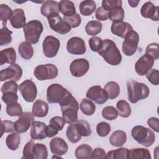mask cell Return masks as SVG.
Instances as JSON below:
<instances>
[{"label": "cell", "mask_w": 159, "mask_h": 159, "mask_svg": "<svg viewBox=\"0 0 159 159\" xmlns=\"http://www.w3.org/2000/svg\"><path fill=\"white\" fill-rule=\"evenodd\" d=\"M118 115L124 118H127L130 116L131 107L129 104L125 100H120L116 104Z\"/></svg>", "instance_id": "cell-39"}, {"label": "cell", "mask_w": 159, "mask_h": 159, "mask_svg": "<svg viewBox=\"0 0 159 159\" xmlns=\"http://www.w3.org/2000/svg\"><path fill=\"white\" fill-rule=\"evenodd\" d=\"M16 60V52L13 48H7L0 52V65L13 64Z\"/></svg>", "instance_id": "cell-26"}, {"label": "cell", "mask_w": 159, "mask_h": 159, "mask_svg": "<svg viewBox=\"0 0 159 159\" xmlns=\"http://www.w3.org/2000/svg\"><path fill=\"white\" fill-rule=\"evenodd\" d=\"M80 109L86 116H92L96 111L95 104L89 99H83L80 103Z\"/></svg>", "instance_id": "cell-40"}, {"label": "cell", "mask_w": 159, "mask_h": 159, "mask_svg": "<svg viewBox=\"0 0 159 159\" xmlns=\"http://www.w3.org/2000/svg\"><path fill=\"white\" fill-rule=\"evenodd\" d=\"M66 122L60 116L53 117L49 121V125L46 127L45 132L48 137H52L63 129Z\"/></svg>", "instance_id": "cell-18"}, {"label": "cell", "mask_w": 159, "mask_h": 159, "mask_svg": "<svg viewBox=\"0 0 159 159\" xmlns=\"http://www.w3.org/2000/svg\"><path fill=\"white\" fill-rule=\"evenodd\" d=\"M108 17L113 22H122L124 18V11L122 6H116L108 12Z\"/></svg>", "instance_id": "cell-36"}, {"label": "cell", "mask_w": 159, "mask_h": 159, "mask_svg": "<svg viewBox=\"0 0 159 159\" xmlns=\"http://www.w3.org/2000/svg\"><path fill=\"white\" fill-rule=\"evenodd\" d=\"M86 96L88 99L94 101L98 104L105 103L109 99L106 91L99 85H96L89 88Z\"/></svg>", "instance_id": "cell-13"}, {"label": "cell", "mask_w": 159, "mask_h": 159, "mask_svg": "<svg viewBox=\"0 0 159 159\" xmlns=\"http://www.w3.org/2000/svg\"><path fill=\"white\" fill-rule=\"evenodd\" d=\"M131 135L135 141L146 147L152 146L155 140L154 132L142 125L134 127L131 130Z\"/></svg>", "instance_id": "cell-4"}, {"label": "cell", "mask_w": 159, "mask_h": 159, "mask_svg": "<svg viewBox=\"0 0 159 159\" xmlns=\"http://www.w3.org/2000/svg\"><path fill=\"white\" fill-rule=\"evenodd\" d=\"M158 6H155L152 2L147 1L143 4L140 9V14L143 17L151 19L152 20L158 21Z\"/></svg>", "instance_id": "cell-20"}, {"label": "cell", "mask_w": 159, "mask_h": 159, "mask_svg": "<svg viewBox=\"0 0 159 159\" xmlns=\"http://www.w3.org/2000/svg\"><path fill=\"white\" fill-rule=\"evenodd\" d=\"M133 30L132 25L126 22H112L111 27V32L121 38L124 39L127 34Z\"/></svg>", "instance_id": "cell-22"}, {"label": "cell", "mask_w": 159, "mask_h": 159, "mask_svg": "<svg viewBox=\"0 0 159 159\" xmlns=\"http://www.w3.org/2000/svg\"><path fill=\"white\" fill-rule=\"evenodd\" d=\"M89 45L93 52H98L102 47L103 40L99 37H93L89 40Z\"/></svg>", "instance_id": "cell-51"}, {"label": "cell", "mask_w": 159, "mask_h": 159, "mask_svg": "<svg viewBox=\"0 0 159 159\" xmlns=\"http://www.w3.org/2000/svg\"><path fill=\"white\" fill-rule=\"evenodd\" d=\"M35 143L33 140L29 141L24 147L22 159H34Z\"/></svg>", "instance_id": "cell-43"}, {"label": "cell", "mask_w": 159, "mask_h": 159, "mask_svg": "<svg viewBox=\"0 0 159 159\" xmlns=\"http://www.w3.org/2000/svg\"><path fill=\"white\" fill-rule=\"evenodd\" d=\"M106 158L108 159H129L130 158L129 150L127 148H119L111 150L106 154Z\"/></svg>", "instance_id": "cell-29"}, {"label": "cell", "mask_w": 159, "mask_h": 159, "mask_svg": "<svg viewBox=\"0 0 159 159\" xmlns=\"http://www.w3.org/2000/svg\"><path fill=\"white\" fill-rule=\"evenodd\" d=\"M22 75V70L21 67L16 63H13L0 71V80L1 81H4L9 80L17 81L21 78Z\"/></svg>", "instance_id": "cell-12"}, {"label": "cell", "mask_w": 159, "mask_h": 159, "mask_svg": "<svg viewBox=\"0 0 159 159\" xmlns=\"http://www.w3.org/2000/svg\"><path fill=\"white\" fill-rule=\"evenodd\" d=\"M62 112V117L66 123L71 124L78 120L79 104L68 91L65 98L59 102Z\"/></svg>", "instance_id": "cell-1"}, {"label": "cell", "mask_w": 159, "mask_h": 159, "mask_svg": "<svg viewBox=\"0 0 159 159\" xmlns=\"http://www.w3.org/2000/svg\"><path fill=\"white\" fill-rule=\"evenodd\" d=\"M95 17L99 20H106L108 17V11L105 10L102 6L98 7L96 10Z\"/></svg>", "instance_id": "cell-57"}, {"label": "cell", "mask_w": 159, "mask_h": 159, "mask_svg": "<svg viewBox=\"0 0 159 159\" xmlns=\"http://www.w3.org/2000/svg\"><path fill=\"white\" fill-rule=\"evenodd\" d=\"M60 47V40L52 35L47 36L42 43L43 54L48 58H53L55 57L58 52Z\"/></svg>", "instance_id": "cell-10"}, {"label": "cell", "mask_w": 159, "mask_h": 159, "mask_svg": "<svg viewBox=\"0 0 159 159\" xmlns=\"http://www.w3.org/2000/svg\"><path fill=\"white\" fill-rule=\"evenodd\" d=\"M96 132L99 136L106 137L111 132V126L107 122H101L96 125Z\"/></svg>", "instance_id": "cell-49"}, {"label": "cell", "mask_w": 159, "mask_h": 159, "mask_svg": "<svg viewBox=\"0 0 159 159\" xmlns=\"http://www.w3.org/2000/svg\"><path fill=\"white\" fill-rule=\"evenodd\" d=\"M122 2L120 0H103L102 1V7L108 12L116 6H122Z\"/></svg>", "instance_id": "cell-55"}, {"label": "cell", "mask_w": 159, "mask_h": 159, "mask_svg": "<svg viewBox=\"0 0 159 159\" xmlns=\"http://www.w3.org/2000/svg\"><path fill=\"white\" fill-rule=\"evenodd\" d=\"M68 90L60 84H50L47 90V99L49 103H59L66 94Z\"/></svg>", "instance_id": "cell-9"}, {"label": "cell", "mask_w": 159, "mask_h": 159, "mask_svg": "<svg viewBox=\"0 0 159 159\" xmlns=\"http://www.w3.org/2000/svg\"><path fill=\"white\" fill-rule=\"evenodd\" d=\"M2 100L6 104V106L17 102L18 96L17 93L13 92H8L3 93L2 96Z\"/></svg>", "instance_id": "cell-54"}, {"label": "cell", "mask_w": 159, "mask_h": 159, "mask_svg": "<svg viewBox=\"0 0 159 159\" xmlns=\"http://www.w3.org/2000/svg\"><path fill=\"white\" fill-rule=\"evenodd\" d=\"M130 158L132 159H151L149 150L144 148H132L129 150Z\"/></svg>", "instance_id": "cell-35"}, {"label": "cell", "mask_w": 159, "mask_h": 159, "mask_svg": "<svg viewBox=\"0 0 159 159\" xmlns=\"http://www.w3.org/2000/svg\"><path fill=\"white\" fill-rule=\"evenodd\" d=\"M66 135L68 140L73 143H76L79 142L82 137L77 130L76 124L74 123L68 125L66 131Z\"/></svg>", "instance_id": "cell-34"}, {"label": "cell", "mask_w": 159, "mask_h": 159, "mask_svg": "<svg viewBox=\"0 0 159 159\" xmlns=\"http://www.w3.org/2000/svg\"><path fill=\"white\" fill-rule=\"evenodd\" d=\"M47 125L44 122L34 121L31 125L30 137L33 140H43L47 137L45 133Z\"/></svg>", "instance_id": "cell-21"}, {"label": "cell", "mask_w": 159, "mask_h": 159, "mask_svg": "<svg viewBox=\"0 0 159 159\" xmlns=\"http://www.w3.org/2000/svg\"><path fill=\"white\" fill-rule=\"evenodd\" d=\"M76 126L79 134L83 137L91 135L92 131L89 123L84 120H78L76 121Z\"/></svg>", "instance_id": "cell-41"}, {"label": "cell", "mask_w": 159, "mask_h": 159, "mask_svg": "<svg viewBox=\"0 0 159 159\" xmlns=\"http://www.w3.org/2000/svg\"><path fill=\"white\" fill-rule=\"evenodd\" d=\"M66 50L72 55H81L84 54L86 51L84 41L78 37L70 38L66 43Z\"/></svg>", "instance_id": "cell-15"}, {"label": "cell", "mask_w": 159, "mask_h": 159, "mask_svg": "<svg viewBox=\"0 0 159 159\" xmlns=\"http://www.w3.org/2000/svg\"><path fill=\"white\" fill-rule=\"evenodd\" d=\"M148 81L153 85H158L159 71L157 69H150L145 75Z\"/></svg>", "instance_id": "cell-53"}, {"label": "cell", "mask_w": 159, "mask_h": 159, "mask_svg": "<svg viewBox=\"0 0 159 159\" xmlns=\"http://www.w3.org/2000/svg\"><path fill=\"white\" fill-rule=\"evenodd\" d=\"M13 11L6 4H2L0 5V20L2 21V25H6L7 20H10Z\"/></svg>", "instance_id": "cell-44"}, {"label": "cell", "mask_w": 159, "mask_h": 159, "mask_svg": "<svg viewBox=\"0 0 159 159\" xmlns=\"http://www.w3.org/2000/svg\"><path fill=\"white\" fill-rule=\"evenodd\" d=\"M122 50L123 53L128 57L133 55L137 51L139 42V35L134 30L129 32L124 38Z\"/></svg>", "instance_id": "cell-7"}, {"label": "cell", "mask_w": 159, "mask_h": 159, "mask_svg": "<svg viewBox=\"0 0 159 159\" xmlns=\"http://www.w3.org/2000/svg\"><path fill=\"white\" fill-rule=\"evenodd\" d=\"M127 141L126 133L121 130H117L112 132L109 137V142L114 147H121Z\"/></svg>", "instance_id": "cell-27"}, {"label": "cell", "mask_w": 159, "mask_h": 159, "mask_svg": "<svg viewBox=\"0 0 159 159\" xmlns=\"http://www.w3.org/2000/svg\"><path fill=\"white\" fill-rule=\"evenodd\" d=\"M106 157V153L105 150L102 148H96L92 152L91 157L92 159H104Z\"/></svg>", "instance_id": "cell-58"}, {"label": "cell", "mask_w": 159, "mask_h": 159, "mask_svg": "<svg viewBox=\"0 0 159 159\" xmlns=\"http://www.w3.org/2000/svg\"><path fill=\"white\" fill-rule=\"evenodd\" d=\"M20 142V137L19 133H12L7 136L6 143L8 148L11 150H16L18 148Z\"/></svg>", "instance_id": "cell-38"}, {"label": "cell", "mask_w": 159, "mask_h": 159, "mask_svg": "<svg viewBox=\"0 0 159 159\" xmlns=\"http://www.w3.org/2000/svg\"><path fill=\"white\" fill-rule=\"evenodd\" d=\"M47 19L49 26L53 31L62 35L70 32L71 27L59 16V14H54Z\"/></svg>", "instance_id": "cell-11"}, {"label": "cell", "mask_w": 159, "mask_h": 159, "mask_svg": "<svg viewBox=\"0 0 159 159\" xmlns=\"http://www.w3.org/2000/svg\"><path fill=\"white\" fill-rule=\"evenodd\" d=\"M98 52L107 63L112 66L119 65L122 61L120 52L112 40L104 39L101 48Z\"/></svg>", "instance_id": "cell-2"}, {"label": "cell", "mask_w": 159, "mask_h": 159, "mask_svg": "<svg viewBox=\"0 0 159 159\" xmlns=\"http://www.w3.org/2000/svg\"><path fill=\"white\" fill-rule=\"evenodd\" d=\"M47 157L48 150L46 145L43 143H35L34 159H46Z\"/></svg>", "instance_id": "cell-46"}, {"label": "cell", "mask_w": 159, "mask_h": 159, "mask_svg": "<svg viewBox=\"0 0 159 159\" xmlns=\"http://www.w3.org/2000/svg\"><path fill=\"white\" fill-rule=\"evenodd\" d=\"M59 2L55 1H46L42 5L40 8L41 14L48 18L49 17L59 14Z\"/></svg>", "instance_id": "cell-23"}, {"label": "cell", "mask_w": 159, "mask_h": 159, "mask_svg": "<svg viewBox=\"0 0 159 159\" xmlns=\"http://www.w3.org/2000/svg\"><path fill=\"white\" fill-rule=\"evenodd\" d=\"M23 30L26 41L30 44H35L39 40L43 27L40 21L32 20L26 24Z\"/></svg>", "instance_id": "cell-5"}, {"label": "cell", "mask_w": 159, "mask_h": 159, "mask_svg": "<svg viewBox=\"0 0 159 159\" xmlns=\"http://www.w3.org/2000/svg\"><path fill=\"white\" fill-rule=\"evenodd\" d=\"M128 99L132 103L146 99L150 93L148 87L144 83H139L134 80L127 81Z\"/></svg>", "instance_id": "cell-3"}, {"label": "cell", "mask_w": 159, "mask_h": 159, "mask_svg": "<svg viewBox=\"0 0 159 159\" xmlns=\"http://www.w3.org/2000/svg\"><path fill=\"white\" fill-rule=\"evenodd\" d=\"M154 63V60L148 55H142L135 64V70L140 76H143L151 69Z\"/></svg>", "instance_id": "cell-17"}, {"label": "cell", "mask_w": 159, "mask_h": 159, "mask_svg": "<svg viewBox=\"0 0 159 159\" xmlns=\"http://www.w3.org/2000/svg\"><path fill=\"white\" fill-rule=\"evenodd\" d=\"M18 89V85L15 81L10 80L5 82L1 87V92L3 93L8 92H13L17 93Z\"/></svg>", "instance_id": "cell-52"}, {"label": "cell", "mask_w": 159, "mask_h": 159, "mask_svg": "<svg viewBox=\"0 0 159 159\" xmlns=\"http://www.w3.org/2000/svg\"><path fill=\"white\" fill-rule=\"evenodd\" d=\"M6 111L7 114L10 116H20L22 114V108L20 104L15 102L6 106Z\"/></svg>", "instance_id": "cell-47"}, {"label": "cell", "mask_w": 159, "mask_h": 159, "mask_svg": "<svg viewBox=\"0 0 159 159\" xmlns=\"http://www.w3.org/2000/svg\"><path fill=\"white\" fill-rule=\"evenodd\" d=\"M59 11L64 17H70L76 14V8L74 3L71 1L62 0L59 2Z\"/></svg>", "instance_id": "cell-28"}, {"label": "cell", "mask_w": 159, "mask_h": 159, "mask_svg": "<svg viewBox=\"0 0 159 159\" xmlns=\"http://www.w3.org/2000/svg\"><path fill=\"white\" fill-rule=\"evenodd\" d=\"M93 152L92 147L88 144H82L75 150V157L78 159L91 158Z\"/></svg>", "instance_id": "cell-30"}, {"label": "cell", "mask_w": 159, "mask_h": 159, "mask_svg": "<svg viewBox=\"0 0 159 159\" xmlns=\"http://www.w3.org/2000/svg\"><path fill=\"white\" fill-rule=\"evenodd\" d=\"M34 116L30 112H24L14 122V130L22 134L27 132L34 121Z\"/></svg>", "instance_id": "cell-14"}, {"label": "cell", "mask_w": 159, "mask_h": 159, "mask_svg": "<svg viewBox=\"0 0 159 159\" xmlns=\"http://www.w3.org/2000/svg\"><path fill=\"white\" fill-rule=\"evenodd\" d=\"M50 148L52 153L56 155H65L68 149V146L66 142L61 137L53 138L49 143Z\"/></svg>", "instance_id": "cell-19"}, {"label": "cell", "mask_w": 159, "mask_h": 159, "mask_svg": "<svg viewBox=\"0 0 159 159\" xmlns=\"http://www.w3.org/2000/svg\"><path fill=\"white\" fill-rule=\"evenodd\" d=\"M102 116L104 119L108 120H115L118 116L117 110L112 106H108L103 108Z\"/></svg>", "instance_id": "cell-45"}, {"label": "cell", "mask_w": 159, "mask_h": 159, "mask_svg": "<svg viewBox=\"0 0 159 159\" xmlns=\"http://www.w3.org/2000/svg\"><path fill=\"white\" fill-rule=\"evenodd\" d=\"M2 125V135L4 133H9L12 132L14 130V122L11 120H2L1 122Z\"/></svg>", "instance_id": "cell-56"}, {"label": "cell", "mask_w": 159, "mask_h": 159, "mask_svg": "<svg viewBox=\"0 0 159 159\" xmlns=\"http://www.w3.org/2000/svg\"><path fill=\"white\" fill-rule=\"evenodd\" d=\"M140 1L138 0V1H134V0H129L128 1V2L129 4V5L132 7H136L138 5V4L139 3Z\"/></svg>", "instance_id": "cell-60"}, {"label": "cell", "mask_w": 159, "mask_h": 159, "mask_svg": "<svg viewBox=\"0 0 159 159\" xmlns=\"http://www.w3.org/2000/svg\"><path fill=\"white\" fill-rule=\"evenodd\" d=\"M48 112V105L43 101L38 99L33 104L32 113L37 117H45Z\"/></svg>", "instance_id": "cell-25"}, {"label": "cell", "mask_w": 159, "mask_h": 159, "mask_svg": "<svg viewBox=\"0 0 159 159\" xmlns=\"http://www.w3.org/2000/svg\"><path fill=\"white\" fill-rule=\"evenodd\" d=\"M12 32L8 29L6 25H2L0 29V45H7L12 41L11 35Z\"/></svg>", "instance_id": "cell-42"}, {"label": "cell", "mask_w": 159, "mask_h": 159, "mask_svg": "<svg viewBox=\"0 0 159 159\" xmlns=\"http://www.w3.org/2000/svg\"><path fill=\"white\" fill-rule=\"evenodd\" d=\"M106 91L109 99H114L118 97L120 93V87L117 83L109 81L107 83L104 88Z\"/></svg>", "instance_id": "cell-33"}, {"label": "cell", "mask_w": 159, "mask_h": 159, "mask_svg": "<svg viewBox=\"0 0 159 159\" xmlns=\"http://www.w3.org/2000/svg\"><path fill=\"white\" fill-rule=\"evenodd\" d=\"M19 89L24 99L27 102H32L35 101L37 89L34 81L30 80H26L19 86Z\"/></svg>", "instance_id": "cell-8"}, {"label": "cell", "mask_w": 159, "mask_h": 159, "mask_svg": "<svg viewBox=\"0 0 159 159\" xmlns=\"http://www.w3.org/2000/svg\"><path fill=\"white\" fill-rule=\"evenodd\" d=\"M145 54L150 55L154 60L159 58V45L157 43H152L147 45L145 49Z\"/></svg>", "instance_id": "cell-48"}, {"label": "cell", "mask_w": 159, "mask_h": 159, "mask_svg": "<svg viewBox=\"0 0 159 159\" xmlns=\"http://www.w3.org/2000/svg\"><path fill=\"white\" fill-rule=\"evenodd\" d=\"M63 19L70 25L71 28L78 27L81 22V16L77 13L70 17H64Z\"/></svg>", "instance_id": "cell-50"}, {"label": "cell", "mask_w": 159, "mask_h": 159, "mask_svg": "<svg viewBox=\"0 0 159 159\" xmlns=\"http://www.w3.org/2000/svg\"><path fill=\"white\" fill-rule=\"evenodd\" d=\"M96 5L94 1L86 0L81 2L79 6L80 13L85 16L91 15L96 10Z\"/></svg>", "instance_id": "cell-31"}, {"label": "cell", "mask_w": 159, "mask_h": 159, "mask_svg": "<svg viewBox=\"0 0 159 159\" xmlns=\"http://www.w3.org/2000/svg\"><path fill=\"white\" fill-rule=\"evenodd\" d=\"M10 22L12 26L15 29H20L22 27L24 28L26 25V19L23 9H14L10 19Z\"/></svg>", "instance_id": "cell-24"}, {"label": "cell", "mask_w": 159, "mask_h": 159, "mask_svg": "<svg viewBox=\"0 0 159 159\" xmlns=\"http://www.w3.org/2000/svg\"><path fill=\"white\" fill-rule=\"evenodd\" d=\"M18 52L20 57L25 60L30 59L34 55V49L31 44L27 42H22L18 47Z\"/></svg>", "instance_id": "cell-32"}, {"label": "cell", "mask_w": 159, "mask_h": 159, "mask_svg": "<svg viewBox=\"0 0 159 159\" xmlns=\"http://www.w3.org/2000/svg\"><path fill=\"white\" fill-rule=\"evenodd\" d=\"M148 125L153 129L155 132H158L159 131V120L157 117H151L147 120Z\"/></svg>", "instance_id": "cell-59"}, {"label": "cell", "mask_w": 159, "mask_h": 159, "mask_svg": "<svg viewBox=\"0 0 159 159\" xmlns=\"http://www.w3.org/2000/svg\"><path fill=\"white\" fill-rule=\"evenodd\" d=\"M58 73L57 67L51 63L38 65L34 71V76L40 81L54 79L57 76Z\"/></svg>", "instance_id": "cell-6"}, {"label": "cell", "mask_w": 159, "mask_h": 159, "mask_svg": "<svg viewBox=\"0 0 159 159\" xmlns=\"http://www.w3.org/2000/svg\"><path fill=\"white\" fill-rule=\"evenodd\" d=\"M89 68V64L84 58H78L73 60L70 65V71L73 76L79 78L84 76Z\"/></svg>", "instance_id": "cell-16"}, {"label": "cell", "mask_w": 159, "mask_h": 159, "mask_svg": "<svg viewBox=\"0 0 159 159\" xmlns=\"http://www.w3.org/2000/svg\"><path fill=\"white\" fill-rule=\"evenodd\" d=\"M102 24L99 20L89 21L85 26V31L89 35L95 36L102 30Z\"/></svg>", "instance_id": "cell-37"}]
</instances>
